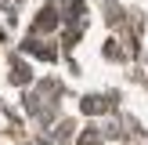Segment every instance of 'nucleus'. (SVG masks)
<instances>
[{
	"label": "nucleus",
	"instance_id": "nucleus-3",
	"mask_svg": "<svg viewBox=\"0 0 148 145\" xmlns=\"http://www.w3.org/2000/svg\"><path fill=\"white\" fill-rule=\"evenodd\" d=\"M33 55H43V58H54V47H43V44H29Z\"/></svg>",
	"mask_w": 148,
	"mask_h": 145
},
{
	"label": "nucleus",
	"instance_id": "nucleus-1",
	"mask_svg": "<svg viewBox=\"0 0 148 145\" xmlns=\"http://www.w3.org/2000/svg\"><path fill=\"white\" fill-rule=\"evenodd\" d=\"M54 26H58V14L51 11V7H43L40 11V29H54Z\"/></svg>",
	"mask_w": 148,
	"mask_h": 145
},
{
	"label": "nucleus",
	"instance_id": "nucleus-2",
	"mask_svg": "<svg viewBox=\"0 0 148 145\" xmlns=\"http://www.w3.org/2000/svg\"><path fill=\"white\" fill-rule=\"evenodd\" d=\"M11 80H14V84H29V65H18V62H14V72H11Z\"/></svg>",
	"mask_w": 148,
	"mask_h": 145
},
{
	"label": "nucleus",
	"instance_id": "nucleus-4",
	"mask_svg": "<svg viewBox=\"0 0 148 145\" xmlns=\"http://www.w3.org/2000/svg\"><path fill=\"white\" fill-rule=\"evenodd\" d=\"M98 109H101V98H87L83 102V113H98Z\"/></svg>",
	"mask_w": 148,
	"mask_h": 145
}]
</instances>
